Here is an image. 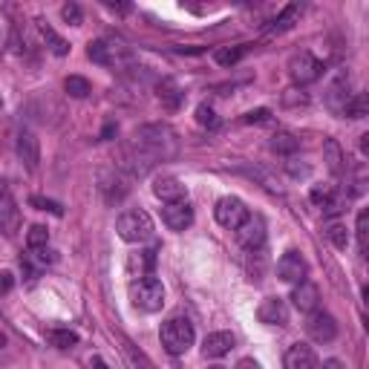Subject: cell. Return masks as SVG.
I'll return each mask as SVG.
<instances>
[{"label":"cell","mask_w":369,"mask_h":369,"mask_svg":"<svg viewBox=\"0 0 369 369\" xmlns=\"http://www.w3.org/2000/svg\"><path fill=\"white\" fill-rule=\"evenodd\" d=\"M361 150H363V153H369V133H363V136H361Z\"/></svg>","instance_id":"42"},{"label":"cell","mask_w":369,"mask_h":369,"mask_svg":"<svg viewBox=\"0 0 369 369\" xmlns=\"http://www.w3.org/2000/svg\"><path fill=\"white\" fill-rule=\"evenodd\" d=\"M115 231L125 242H147L153 237V220L142 208H130L115 220Z\"/></svg>","instance_id":"4"},{"label":"cell","mask_w":369,"mask_h":369,"mask_svg":"<svg viewBox=\"0 0 369 369\" xmlns=\"http://www.w3.org/2000/svg\"><path fill=\"white\" fill-rule=\"evenodd\" d=\"M349 99H352V92H349V75H346V73H337L334 81H332L329 89H326V107H329L332 113H337V115H344V107H346Z\"/></svg>","instance_id":"11"},{"label":"cell","mask_w":369,"mask_h":369,"mask_svg":"<svg viewBox=\"0 0 369 369\" xmlns=\"http://www.w3.org/2000/svg\"><path fill=\"white\" fill-rule=\"evenodd\" d=\"M38 29H41V38H44V44H46V49L52 52V55H58V58H64L67 52H70V44L61 38L52 26H46V20H38Z\"/></svg>","instance_id":"21"},{"label":"cell","mask_w":369,"mask_h":369,"mask_svg":"<svg viewBox=\"0 0 369 369\" xmlns=\"http://www.w3.org/2000/svg\"><path fill=\"white\" fill-rule=\"evenodd\" d=\"M300 12H303V9H300V4H289L280 15L274 18V23H271V32H289V29L300 20Z\"/></svg>","instance_id":"22"},{"label":"cell","mask_w":369,"mask_h":369,"mask_svg":"<svg viewBox=\"0 0 369 369\" xmlns=\"http://www.w3.org/2000/svg\"><path fill=\"white\" fill-rule=\"evenodd\" d=\"M153 194H156L165 205H170V202H184V196H188L184 184H182L176 176H159L156 182H153Z\"/></svg>","instance_id":"16"},{"label":"cell","mask_w":369,"mask_h":369,"mask_svg":"<svg viewBox=\"0 0 369 369\" xmlns=\"http://www.w3.org/2000/svg\"><path fill=\"white\" fill-rule=\"evenodd\" d=\"M292 303H294V309H297V312H306V315L318 312V303H320V292H318V286L309 283V280H300V283L294 286V292H292Z\"/></svg>","instance_id":"15"},{"label":"cell","mask_w":369,"mask_h":369,"mask_svg":"<svg viewBox=\"0 0 369 369\" xmlns=\"http://www.w3.org/2000/svg\"><path fill=\"white\" fill-rule=\"evenodd\" d=\"M153 263H156V254H153V251H139V254H130L127 271H130L133 280H142V277H150Z\"/></svg>","instance_id":"20"},{"label":"cell","mask_w":369,"mask_h":369,"mask_svg":"<svg viewBox=\"0 0 369 369\" xmlns=\"http://www.w3.org/2000/svg\"><path fill=\"white\" fill-rule=\"evenodd\" d=\"M0 191H4V188H0Z\"/></svg>","instance_id":"45"},{"label":"cell","mask_w":369,"mask_h":369,"mask_svg":"<svg viewBox=\"0 0 369 369\" xmlns=\"http://www.w3.org/2000/svg\"><path fill=\"white\" fill-rule=\"evenodd\" d=\"M344 115H349V118H363V115H366V99H363V96H352V99L346 101V107H344Z\"/></svg>","instance_id":"34"},{"label":"cell","mask_w":369,"mask_h":369,"mask_svg":"<svg viewBox=\"0 0 369 369\" xmlns=\"http://www.w3.org/2000/svg\"><path fill=\"white\" fill-rule=\"evenodd\" d=\"M355 234H358V249H361V254H363V251H366V245H369V211H366V208L358 213Z\"/></svg>","instance_id":"31"},{"label":"cell","mask_w":369,"mask_h":369,"mask_svg":"<svg viewBox=\"0 0 369 369\" xmlns=\"http://www.w3.org/2000/svg\"><path fill=\"white\" fill-rule=\"evenodd\" d=\"M208 369H225V366H208Z\"/></svg>","instance_id":"44"},{"label":"cell","mask_w":369,"mask_h":369,"mask_svg":"<svg viewBox=\"0 0 369 369\" xmlns=\"http://www.w3.org/2000/svg\"><path fill=\"white\" fill-rule=\"evenodd\" d=\"M323 369H346V366H344L341 361H326V363H323Z\"/></svg>","instance_id":"41"},{"label":"cell","mask_w":369,"mask_h":369,"mask_svg":"<svg viewBox=\"0 0 369 369\" xmlns=\"http://www.w3.org/2000/svg\"><path fill=\"white\" fill-rule=\"evenodd\" d=\"M46 242H49V228H44V225H32V228H29V234H26V245H29L32 251L46 249Z\"/></svg>","instance_id":"30"},{"label":"cell","mask_w":369,"mask_h":369,"mask_svg":"<svg viewBox=\"0 0 369 369\" xmlns=\"http://www.w3.org/2000/svg\"><path fill=\"white\" fill-rule=\"evenodd\" d=\"M130 303L139 312H159L165 306V286L159 277H142L130 283Z\"/></svg>","instance_id":"3"},{"label":"cell","mask_w":369,"mask_h":369,"mask_svg":"<svg viewBox=\"0 0 369 369\" xmlns=\"http://www.w3.org/2000/svg\"><path fill=\"white\" fill-rule=\"evenodd\" d=\"M237 239H239L242 249L260 251L263 242H265V223H263V217H251V213H249V220L237 228Z\"/></svg>","instance_id":"9"},{"label":"cell","mask_w":369,"mask_h":369,"mask_svg":"<svg viewBox=\"0 0 369 369\" xmlns=\"http://www.w3.org/2000/svg\"><path fill=\"white\" fill-rule=\"evenodd\" d=\"M0 289H4V292H9V289H12V274H9V271L0 274Z\"/></svg>","instance_id":"39"},{"label":"cell","mask_w":369,"mask_h":369,"mask_svg":"<svg viewBox=\"0 0 369 369\" xmlns=\"http://www.w3.org/2000/svg\"><path fill=\"white\" fill-rule=\"evenodd\" d=\"M323 162L332 173H341L344 170V153H341V144H337L334 139H326L323 142Z\"/></svg>","instance_id":"23"},{"label":"cell","mask_w":369,"mask_h":369,"mask_svg":"<svg viewBox=\"0 0 369 369\" xmlns=\"http://www.w3.org/2000/svg\"><path fill=\"white\" fill-rule=\"evenodd\" d=\"M162 220H165V225H168L170 231H184V228H191L194 211H191L188 199H184V202H170V205H165V208H162Z\"/></svg>","instance_id":"13"},{"label":"cell","mask_w":369,"mask_h":369,"mask_svg":"<svg viewBox=\"0 0 369 369\" xmlns=\"http://www.w3.org/2000/svg\"><path fill=\"white\" fill-rule=\"evenodd\" d=\"M18 159L23 162V168L29 173H35L38 170V162H41V144L35 139L32 130H20L18 133Z\"/></svg>","instance_id":"10"},{"label":"cell","mask_w":369,"mask_h":369,"mask_svg":"<svg viewBox=\"0 0 369 369\" xmlns=\"http://www.w3.org/2000/svg\"><path fill=\"white\" fill-rule=\"evenodd\" d=\"M289 75H292V81L294 84H300V87H306V84H312V81H318L320 75H323V64L312 55V52H294L292 58H289Z\"/></svg>","instance_id":"6"},{"label":"cell","mask_w":369,"mask_h":369,"mask_svg":"<svg viewBox=\"0 0 369 369\" xmlns=\"http://www.w3.org/2000/svg\"><path fill=\"white\" fill-rule=\"evenodd\" d=\"M297 147H300V142L292 133H277L271 139V150L274 153H286V156H289V153H297Z\"/></svg>","instance_id":"29"},{"label":"cell","mask_w":369,"mask_h":369,"mask_svg":"<svg viewBox=\"0 0 369 369\" xmlns=\"http://www.w3.org/2000/svg\"><path fill=\"white\" fill-rule=\"evenodd\" d=\"M61 15H64V20H67V23H73V26H81V9H78L75 4H67L64 9H61Z\"/></svg>","instance_id":"36"},{"label":"cell","mask_w":369,"mask_h":369,"mask_svg":"<svg viewBox=\"0 0 369 369\" xmlns=\"http://www.w3.org/2000/svg\"><path fill=\"white\" fill-rule=\"evenodd\" d=\"M87 55H89V61H96L101 67H113V70H121L130 61L127 46H121L115 41H92Z\"/></svg>","instance_id":"5"},{"label":"cell","mask_w":369,"mask_h":369,"mask_svg":"<svg viewBox=\"0 0 369 369\" xmlns=\"http://www.w3.org/2000/svg\"><path fill=\"white\" fill-rule=\"evenodd\" d=\"M318 358L312 352V346H306V344H292L283 355V366L286 369H315Z\"/></svg>","instance_id":"17"},{"label":"cell","mask_w":369,"mask_h":369,"mask_svg":"<svg viewBox=\"0 0 369 369\" xmlns=\"http://www.w3.org/2000/svg\"><path fill=\"white\" fill-rule=\"evenodd\" d=\"M18 223H20V213H18V208H15V199H12L9 191L4 188V191H0V231L15 234V231H18Z\"/></svg>","instance_id":"19"},{"label":"cell","mask_w":369,"mask_h":369,"mask_svg":"<svg viewBox=\"0 0 369 369\" xmlns=\"http://www.w3.org/2000/svg\"><path fill=\"white\" fill-rule=\"evenodd\" d=\"M4 344H6V337H4V334H0V346H4Z\"/></svg>","instance_id":"43"},{"label":"cell","mask_w":369,"mask_h":369,"mask_svg":"<svg viewBox=\"0 0 369 369\" xmlns=\"http://www.w3.org/2000/svg\"><path fill=\"white\" fill-rule=\"evenodd\" d=\"M257 318L265 326H286L289 323V309H286V303L280 297H265L257 306Z\"/></svg>","instance_id":"14"},{"label":"cell","mask_w":369,"mask_h":369,"mask_svg":"<svg viewBox=\"0 0 369 369\" xmlns=\"http://www.w3.org/2000/svg\"><path fill=\"white\" fill-rule=\"evenodd\" d=\"M196 121H199L202 127H208V130H217V127H220V115L213 113L211 104H199V107H196Z\"/></svg>","instance_id":"33"},{"label":"cell","mask_w":369,"mask_h":369,"mask_svg":"<svg viewBox=\"0 0 369 369\" xmlns=\"http://www.w3.org/2000/svg\"><path fill=\"white\" fill-rule=\"evenodd\" d=\"M245 52H249V44H239V46H234V49H220V52H217V64H223V67H234Z\"/></svg>","instance_id":"32"},{"label":"cell","mask_w":369,"mask_h":369,"mask_svg":"<svg viewBox=\"0 0 369 369\" xmlns=\"http://www.w3.org/2000/svg\"><path fill=\"white\" fill-rule=\"evenodd\" d=\"M277 277H280L283 283H300L306 280V260L297 254V251H286L280 260H277Z\"/></svg>","instance_id":"12"},{"label":"cell","mask_w":369,"mask_h":369,"mask_svg":"<svg viewBox=\"0 0 369 369\" xmlns=\"http://www.w3.org/2000/svg\"><path fill=\"white\" fill-rule=\"evenodd\" d=\"M159 101L168 107V110H176L179 104H182V92H179V87H176V81H162L159 84Z\"/></svg>","instance_id":"24"},{"label":"cell","mask_w":369,"mask_h":369,"mask_svg":"<svg viewBox=\"0 0 369 369\" xmlns=\"http://www.w3.org/2000/svg\"><path fill=\"white\" fill-rule=\"evenodd\" d=\"M176 153H179V139H176L173 127H168V125H144V127H139L133 133L118 168H127L133 176H144L153 165L176 159Z\"/></svg>","instance_id":"1"},{"label":"cell","mask_w":369,"mask_h":369,"mask_svg":"<svg viewBox=\"0 0 369 369\" xmlns=\"http://www.w3.org/2000/svg\"><path fill=\"white\" fill-rule=\"evenodd\" d=\"M326 237H329V242L334 245L337 251H346V249H349V231H346V225L332 223V225L326 228Z\"/></svg>","instance_id":"26"},{"label":"cell","mask_w":369,"mask_h":369,"mask_svg":"<svg viewBox=\"0 0 369 369\" xmlns=\"http://www.w3.org/2000/svg\"><path fill=\"white\" fill-rule=\"evenodd\" d=\"M213 217H217V223L228 231H237L245 220H249V208H245V202L239 196H223L217 202V208H213Z\"/></svg>","instance_id":"7"},{"label":"cell","mask_w":369,"mask_h":369,"mask_svg":"<svg viewBox=\"0 0 369 369\" xmlns=\"http://www.w3.org/2000/svg\"><path fill=\"white\" fill-rule=\"evenodd\" d=\"M237 369H260V363H257L254 358H242V361L237 363Z\"/></svg>","instance_id":"38"},{"label":"cell","mask_w":369,"mask_h":369,"mask_svg":"<svg viewBox=\"0 0 369 369\" xmlns=\"http://www.w3.org/2000/svg\"><path fill=\"white\" fill-rule=\"evenodd\" d=\"M159 337H162L165 352H170V355H184V352L194 346L196 332H194V323H191L188 318H170V320L162 323Z\"/></svg>","instance_id":"2"},{"label":"cell","mask_w":369,"mask_h":369,"mask_svg":"<svg viewBox=\"0 0 369 369\" xmlns=\"http://www.w3.org/2000/svg\"><path fill=\"white\" fill-rule=\"evenodd\" d=\"M92 369H110V366L104 363V358H99V355H96V358H92Z\"/></svg>","instance_id":"40"},{"label":"cell","mask_w":369,"mask_h":369,"mask_svg":"<svg viewBox=\"0 0 369 369\" xmlns=\"http://www.w3.org/2000/svg\"><path fill=\"white\" fill-rule=\"evenodd\" d=\"M46 337H49V344H52L55 349H73V346L78 344V334L70 332V329H52Z\"/></svg>","instance_id":"25"},{"label":"cell","mask_w":369,"mask_h":369,"mask_svg":"<svg viewBox=\"0 0 369 369\" xmlns=\"http://www.w3.org/2000/svg\"><path fill=\"white\" fill-rule=\"evenodd\" d=\"M121 352H125V358H127V363H130L133 369H153L150 361H147L142 352H136V346L127 341V337H121Z\"/></svg>","instance_id":"28"},{"label":"cell","mask_w":369,"mask_h":369,"mask_svg":"<svg viewBox=\"0 0 369 369\" xmlns=\"http://www.w3.org/2000/svg\"><path fill=\"white\" fill-rule=\"evenodd\" d=\"M268 110L265 107H260V110H251L249 115H245V121H249V125H263V121H268Z\"/></svg>","instance_id":"37"},{"label":"cell","mask_w":369,"mask_h":369,"mask_svg":"<svg viewBox=\"0 0 369 369\" xmlns=\"http://www.w3.org/2000/svg\"><path fill=\"white\" fill-rule=\"evenodd\" d=\"M234 349V334L231 332H211L202 341V352L205 358H223Z\"/></svg>","instance_id":"18"},{"label":"cell","mask_w":369,"mask_h":369,"mask_svg":"<svg viewBox=\"0 0 369 369\" xmlns=\"http://www.w3.org/2000/svg\"><path fill=\"white\" fill-rule=\"evenodd\" d=\"M29 205H35V208H41V211H49V213H55V217H61V213H64V208H61L58 202L44 199V196H32V199H29Z\"/></svg>","instance_id":"35"},{"label":"cell","mask_w":369,"mask_h":369,"mask_svg":"<svg viewBox=\"0 0 369 369\" xmlns=\"http://www.w3.org/2000/svg\"><path fill=\"white\" fill-rule=\"evenodd\" d=\"M64 89L70 92L73 99H87L89 92H92V84H89L84 75H70V78L64 81Z\"/></svg>","instance_id":"27"},{"label":"cell","mask_w":369,"mask_h":369,"mask_svg":"<svg viewBox=\"0 0 369 369\" xmlns=\"http://www.w3.org/2000/svg\"><path fill=\"white\" fill-rule=\"evenodd\" d=\"M306 332L315 344H332L337 337V323L329 312H312L309 320H306Z\"/></svg>","instance_id":"8"}]
</instances>
